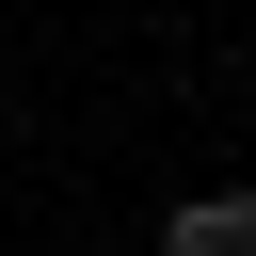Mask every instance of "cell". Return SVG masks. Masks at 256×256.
<instances>
[{
	"label": "cell",
	"instance_id": "6da1fadb",
	"mask_svg": "<svg viewBox=\"0 0 256 256\" xmlns=\"http://www.w3.org/2000/svg\"><path fill=\"white\" fill-rule=\"evenodd\" d=\"M160 256H256V192H192L160 224Z\"/></svg>",
	"mask_w": 256,
	"mask_h": 256
}]
</instances>
